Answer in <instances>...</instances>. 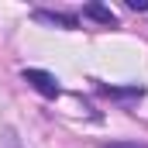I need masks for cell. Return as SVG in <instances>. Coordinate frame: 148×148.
Returning a JSON list of instances; mask_svg holds the SVG:
<instances>
[{"instance_id":"cell-1","label":"cell","mask_w":148,"mask_h":148,"mask_svg":"<svg viewBox=\"0 0 148 148\" xmlns=\"http://www.w3.org/2000/svg\"><path fill=\"white\" fill-rule=\"evenodd\" d=\"M24 83H31L41 97H59V79L45 69H24Z\"/></svg>"},{"instance_id":"cell-2","label":"cell","mask_w":148,"mask_h":148,"mask_svg":"<svg viewBox=\"0 0 148 148\" xmlns=\"http://www.w3.org/2000/svg\"><path fill=\"white\" fill-rule=\"evenodd\" d=\"M83 17H93V21H100V24H107V28L117 24V14H114L110 7H103V3H86V7H83Z\"/></svg>"},{"instance_id":"cell-3","label":"cell","mask_w":148,"mask_h":148,"mask_svg":"<svg viewBox=\"0 0 148 148\" xmlns=\"http://www.w3.org/2000/svg\"><path fill=\"white\" fill-rule=\"evenodd\" d=\"M35 21H41V24H55V28H76V17H69V14H48V10H38Z\"/></svg>"},{"instance_id":"cell-4","label":"cell","mask_w":148,"mask_h":148,"mask_svg":"<svg viewBox=\"0 0 148 148\" xmlns=\"http://www.w3.org/2000/svg\"><path fill=\"white\" fill-rule=\"evenodd\" d=\"M131 10H148V0H127Z\"/></svg>"},{"instance_id":"cell-5","label":"cell","mask_w":148,"mask_h":148,"mask_svg":"<svg viewBox=\"0 0 148 148\" xmlns=\"http://www.w3.org/2000/svg\"><path fill=\"white\" fill-rule=\"evenodd\" d=\"M114 148H141V145H114Z\"/></svg>"},{"instance_id":"cell-6","label":"cell","mask_w":148,"mask_h":148,"mask_svg":"<svg viewBox=\"0 0 148 148\" xmlns=\"http://www.w3.org/2000/svg\"><path fill=\"white\" fill-rule=\"evenodd\" d=\"M10 148H17V141H10Z\"/></svg>"}]
</instances>
